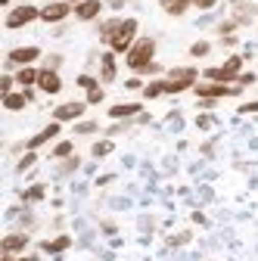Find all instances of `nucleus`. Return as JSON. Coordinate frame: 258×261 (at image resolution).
Segmentation results:
<instances>
[{
	"label": "nucleus",
	"mask_w": 258,
	"mask_h": 261,
	"mask_svg": "<svg viewBox=\"0 0 258 261\" xmlns=\"http://www.w3.org/2000/svg\"><path fill=\"white\" fill-rule=\"evenodd\" d=\"M134 35H137L134 19H115V22L103 25V41L112 47V53H127L134 47Z\"/></svg>",
	"instance_id": "obj_1"
},
{
	"label": "nucleus",
	"mask_w": 258,
	"mask_h": 261,
	"mask_svg": "<svg viewBox=\"0 0 258 261\" xmlns=\"http://www.w3.org/2000/svg\"><path fill=\"white\" fill-rule=\"evenodd\" d=\"M152 53H156V41L143 38L127 50V65H131L134 72H146V65H152Z\"/></svg>",
	"instance_id": "obj_2"
},
{
	"label": "nucleus",
	"mask_w": 258,
	"mask_h": 261,
	"mask_svg": "<svg viewBox=\"0 0 258 261\" xmlns=\"http://www.w3.org/2000/svg\"><path fill=\"white\" fill-rule=\"evenodd\" d=\"M240 65H243V59H240V56H230L227 62L221 65V69H209L205 78H212V81H218V84H227V81H234V78L240 75Z\"/></svg>",
	"instance_id": "obj_3"
},
{
	"label": "nucleus",
	"mask_w": 258,
	"mask_h": 261,
	"mask_svg": "<svg viewBox=\"0 0 258 261\" xmlns=\"http://www.w3.org/2000/svg\"><path fill=\"white\" fill-rule=\"evenodd\" d=\"M193 81H196V69H174V72L168 75V81H165V90H168V93H180V90H187Z\"/></svg>",
	"instance_id": "obj_4"
},
{
	"label": "nucleus",
	"mask_w": 258,
	"mask_h": 261,
	"mask_svg": "<svg viewBox=\"0 0 258 261\" xmlns=\"http://www.w3.org/2000/svg\"><path fill=\"white\" fill-rule=\"evenodd\" d=\"M35 19H41V13L35 10V7H16L10 16H7V28H22V25H28V22H35Z\"/></svg>",
	"instance_id": "obj_5"
},
{
	"label": "nucleus",
	"mask_w": 258,
	"mask_h": 261,
	"mask_svg": "<svg viewBox=\"0 0 258 261\" xmlns=\"http://www.w3.org/2000/svg\"><path fill=\"white\" fill-rule=\"evenodd\" d=\"M196 93L202 96V100H215V96H234V93H240V90L230 87V84H199Z\"/></svg>",
	"instance_id": "obj_6"
},
{
	"label": "nucleus",
	"mask_w": 258,
	"mask_h": 261,
	"mask_svg": "<svg viewBox=\"0 0 258 261\" xmlns=\"http://www.w3.org/2000/svg\"><path fill=\"white\" fill-rule=\"evenodd\" d=\"M38 87H41L44 93H59V90H62V81H59V75H56L53 69H44V72L38 75Z\"/></svg>",
	"instance_id": "obj_7"
},
{
	"label": "nucleus",
	"mask_w": 258,
	"mask_h": 261,
	"mask_svg": "<svg viewBox=\"0 0 258 261\" xmlns=\"http://www.w3.org/2000/svg\"><path fill=\"white\" fill-rule=\"evenodd\" d=\"M100 10H103V4H100V0H81V4L75 7V16H78L81 22H90V19H96V16H100Z\"/></svg>",
	"instance_id": "obj_8"
},
{
	"label": "nucleus",
	"mask_w": 258,
	"mask_h": 261,
	"mask_svg": "<svg viewBox=\"0 0 258 261\" xmlns=\"http://www.w3.org/2000/svg\"><path fill=\"white\" fill-rule=\"evenodd\" d=\"M66 16H69V4H66V0H59V4H50V7L41 10V19L44 22H62Z\"/></svg>",
	"instance_id": "obj_9"
},
{
	"label": "nucleus",
	"mask_w": 258,
	"mask_h": 261,
	"mask_svg": "<svg viewBox=\"0 0 258 261\" xmlns=\"http://www.w3.org/2000/svg\"><path fill=\"white\" fill-rule=\"evenodd\" d=\"M53 115H56V121H72V118L84 115V103H62Z\"/></svg>",
	"instance_id": "obj_10"
},
{
	"label": "nucleus",
	"mask_w": 258,
	"mask_h": 261,
	"mask_svg": "<svg viewBox=\"0 0 258 261\" xmlns=\"http://www.w3.org/2000/svg\"><path fill=\"white\" fill-rule=\"evenodd\" d=\"M38 56H41V50H38V47H19V50H13V53H10V62L28 65V62H35Z\"/></svg>",
	"instance_id": "obj_11"
},
{
	"label": "nucleus",
	"mask_w": 258,
	"mask_h": 261,
	"mask_svg": "<svg viewBox=\"0 0 258 261\" xmlns=\"http://www.w3.org/2000/svg\"><path fill=\"white\" fill-rule=\"evenodd\" d=\"M56 134H59V121H53L50 127H44V130H41V134H38V137H31V140H28V149H38L41 143H47V140H53Z\"/></svg>",
	"instance_id": "obj_12"
},
{
	"label": "nucleus",
	"mask_w": 258,
	"mask_h": 261,
	"mask_svg": "<svg viewBox=\"0 0 258 261\" xmlns=\"http://www.w3.org/2000/svg\"><path fill=\"white\" fill-rule=\"evenodd\" d=\"M25 246H28V237L13 233V237H7V240H4V255H16V252H22Z\"/></svg>",
	"instance_id": "obj_13"
},
{
	"label": "nucleus",
	"mask_w": 258,
	"mask_h": 261,
	"mask_svg": "<svg viewBox=\"0 0 258 261\" xmlns=\"http://www.w3.org/2000/svg\"><path fill=\"white\" fill-rule=\"evenodd\" d=\"M28 96H31L28 90H25V93H7V96H4V106H7V109H13V112H16V109H25Z\"/></svg>",
	"instance_id": "obj_14"
},
{
	"label": "nucleus",
	"mask_w": 258,
	"mask_h": 261,
	"mask_svg": "<svg viewBox=\"0 0 258 261\" xmlns=\"http://www.w3.org/2000/svg\"><path fill=\"white\" fill-rule=\"evenodd\" d=\"M137 112H140L137 103H124V106H112V109H109L112 118H127V115H137Z\"/></svg>",
	"instance_id": "obj_15"
},
{
	"label": "nucleus",
	"mask_w": 258,
	"mask_h": 261,
	"mask_svg": "<svg viewBox=\"0 0 258 261\" xmlns=\"http://www.w3.org/2000/svg\"><path fill=\"white\" fill-rule=\"evenodd\" d=\"M193 4V0H162V7H165V13H171V16H180L187 7Z\"/></svg>",
	"instance_id": "obj_16"
},
{
	"label": "nucleus",
	"mask_w": 258,
	"mask_h": 261,
	"mask_svg": "<svg viewBox=\"0 0 258 261\" xmlns=\"http://www.w3.org/2000/svg\"><path fill=\"white\" fill-rule=\"evenodd\" d=\"M38 75H41V72H35V69H28V65H25V69L16 75V81H19L22 87H28V84H35V81H38Z\"/></svg>",
	"instance_id": "obj_17"
},
{
	"label": "nucleus",
	"mask_w": 258,
	"mask_h": 261,
	"mask_svg": "<svg viewBox=\"0 0 258 261\" xmlns=\"http://www.w3.org/2000/svg\"><path fill=\"white\" fill-rule=\"evenodd\" d=\"M69 246H72V240H69V237H59V240H53V243H47L44 249H47V252H66Z\"/></svg>",
	"instance_id": "obj_18"
},
{
	"label": "nucleus",
	"mask_w": 258,
	"mask_h": 261,
	"mask_svg": "<svg viewBox=\"0 0 258 261\" xmlns=\"http://www.w3.org/2000/svg\"><path fill=\"white\" fill-rule=\"evenodd\" d=\"M112 78H115V59L103 56V81H112Z\"/></svg>",
	"instance_id": "obj_19"
},
{
	"label": "nucleus",
	"mask_w": 258,
	"mask_h": 261,
	"mask_svg": "<svg viewBox=\"0 0 258 261\" xmlns=\"http://www.w3.org/2000/svg\"><path fill=\"white\" fill-rule=\"evenodd\" d=\"M143 93L146 96H159V93H168V90H165V81H152V84H146Z\"/></svg>",
	"instance_id": "obj_20"
},
{
	"label": "nucleus",
	"mask_w": 258,
	"mask_h": 261,
	"mask_svg": "<svg viewBox=\"0 0 258 261\" xmlns=\"http://www.w3.org/2000/svg\"><path fill=\"white\" fill-rule=\"evenodd\" d=\"M69 152H72V143H69V140H62V143L56 146V152H53V155H59V159H62V155H69Z\"/></svg>",
	"instance_id": "obj_21"
},
{
	"label": "nucleus",
	"mask_w": 258,
	"mask_h": 261,
	"mask_svg": "<svg viewBox=\"0 0 258 261\" xmlns=\"http://www.w3.org/2000/svg\"><path fill=\"white\" fill-rule=\"evenodd\" d=\"M100 100H103V90H100V87L87 90V103H100Z\"/></svg>",
	"instance_id": "obj_22"
},
{
	"label": "nucleus",
	"mask_w": 258,
	"mask_h": 261,
	"mask_svg": "<svg viewBox=\"0 0 258 261\" xmlns=\"http://www.w3.org/2000/svg\"><path fill=\"white\" fill-rule=\"evenodd\" d=\"M190 53H193V56H205V53H209V44H205V41L193 44V50H190Z\"/></svg>",
	"instance_id": "obj_23"
},
{
	"label": "nucleus",
	"mask_w": 258,
	"mask_h": 261,
	"mask_svg": "<svg viewBox=\"0 0 258 261\" xmlns=\"http://www.w3.org/2000/svg\"><path fill=\"white\" fill-rule=\"evenodd\" d=\"M109 149H112V143H109V140H106V143H96V146H93V155H106Z\"/></svg>",
	"instance_id": "obj_24"
},
{
	"label": "nucleus",
	"mask_w": 258,
	"mask_h": 261,
	"mask_svg": "<svg viewBox=\"0 0 258 261\" xmlns=\"http://www.w3.org/2000/svg\"><path fill=\"white\" fill-rule=\"evenodd\" d=\"M78 84H81V87H87V90H93V87H100V84H96L93 78H87V75H81V78H78Z\"/></svg>",
	"instance_id": "obj_25"
},
{
	"label": "nucleus",
	"mask_w": 258,
	"mask_h": 261,
	"mask_svg": "<svg viewBox=\"0 0 258 261\" xmlns=\"http://www.w3.org/2000/svg\"><path fill=\"white\" fill-rule=\"evenodd\" d=\"M10 87H13V78H10V75H4V81H0V90H4V96H7V93H13Z\"/></svg>",
	"instance_id": "obj_26"
},
{
	"label": "nucleus",
	"mask_w": 258,
	"mask_h": 261,
	"mask_svg": "<svg viewBox=\"0 0 258 261\" xmlns=\"http://www.w3.org/2000/svg\"><path fill=\"white\" fill-rule=\"evenodd\" d=\"M25 196H28V199H41V196H44V187H31Z\"/></svg>",
	"instance_id": "obj_27"
},
{
	"label": "nucleus",
	"mask_w": 258,
	"mask_h": 261,
	"mask_svg": "<svg viewBox=\"0 0 258 261\" xmlns=\"http://www.w3.org/2000/svg\"><path fill=\"white\" fill-rule=\"evenodd\" d=\"M193 4H196L199 10H212V7H215V0H193Z\"/></svg>",
	"instance_id": "obj_28"
},
{
	"label": "nucleus",
	"mask_w": 258,
	"mask_h": 261,
	"mask_svg": "<svg viewBox=\"0 0 258 261\" xmlns=\"http://www.w3.org/2000/svg\"><path fill=\"white\" fill-rule=\"evenodd\" d=\"M93 127H96L93 121H84V124H78V130H84V134H90V130H93Z\"/></svg>",
	"instance_id": "obj_29"
},
{
	"label": "nucleus",
	"mask_w": 258,
	"mask_h": 261,
	"mask_svg": "<svg viewBox=\"0 0 258 261\" xmlns=\"http://www.w3.org/2000/svg\"><path fill=\"white\" fill-rule=\"evenodd\" d=\"M240 112H258V103H246V106H243Z\"/></svg>",
	"instance_id": "obj_30"
},
{
	"label": "nucleus",
	"mask_w": 258,
	"mask_h": 261,
	"mask_svg": "<svg viewBox=\"0 0 258 261\" xmlns=\"http://www.w3.org/2000/svg\"><path fill=\"white\" fill-rule=\"evenodd\" d=\"M4 261H13V258H10V255H7V258H4ZM19 261H35V258H19Z\"/></svg>",
	"instance_id": "obj_31"
},
{
	"label": "nucleus",
	"mask_w": 258,
	"mask_h": 261,
	"mask_svg": "<svg viewBox=\"0 0 258 261\" xmlns=\"http://www.w3.org/2000/svg\"><path fill=\"white\" fill-rule=\"evenodd\" d=\"M66 4H72V0H66ZM75 4H81V0H75Z\"/></svg>",
	"instance_id": "obj_32"
}]
</instances>
